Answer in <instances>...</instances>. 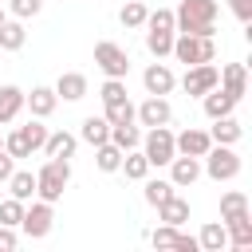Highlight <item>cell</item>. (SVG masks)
<instances>
[{
  "label": "cell",
  "mask_w": 252,
  "mask_h": 252,
  "mask_svg": "<svg viewBox=\"0 0 252 252\" xmlns=\"http://www.w3.org/2000/svg\"><path fill=\"white\" fill-rule=\"evenodd\" d=\"M24 130V138H28V146H32V154L35 150H43V142H47V126H43V118H32L28 126H20Z\"/></svg>",
  "instance_id": "cell-36"
},
{
  "label": "cell",
  "mask_w": 252,
  "mask_h": 252,
  "mask_svg": "<svg viewBox=\"0 0 252 252\" xmlns=\"http://www.w3.org/2000/svg\"><path fill=\"white\" fill-rule=\"evenodd\" d=\"M201 173H209L213 181H232L236 173H240V154L232 150V146H209L205 150V165H201Z\"/></svg>",
  "instance_id": "cell-4"
},
{
  "label": "cell",
  "mask_w": 252,
  "mask_h": 252,
  "mask_svg": "<svg viewBox=\"0 0 252 252\" xmlns=\"http://www.w3.org/2000/svg\"><path fill=\"white\" fill-rule=\"evenodd\" d=\"M158 220H161V224H173V228H181V224L189 220V201L173 193L169 201H161V205H158Z\"/></svg>",
  "instance_id": "cell-17"
},
{
  "label": "cell",
  "mask_w": 252,
  "mask_h": 252,
  "mask_svg": "<svg viewBox=\"0 0 252 252\" xmlns=\"http://www.w3.org/2000/svg\"><path fill=\"white\" fill-rule=\"evenodd\" d=\"M16 244H20V232L12 224H0V252H12Z\"/></svg>",
  "instance_id": "cell-40"
},
{
  "label": "cell",
  "mask_w": 252,
  "mask_h": 252,
  "mask_svg": "<svg viewBox=\"0 0 252 252\" xmlns=\"http://www.w3.org/2000/svg\"><path fill=\"white\" fill-rule=\"evenodd\" d=\"M24 94H28V91H20V87H12V83L0 87V126H8V122L20 118V110H24Z\"/></svg>",
  "instance_id": "cell-16"
},
{
  "label": "cell",
  "mask_w": 252,
  "mask_h": 252,
  "mask_svg": "<svg viewBox=\"0 0 252 252\" xmlns=\"http://www.w3.org/2000/svg\"><path fill=\"white\" fill-rule=\"evenodd\" d=\"M217 12H220L217 0H181L173 24L185 35H217Z\"/></svg>",
  "instance_id": "cell-1"
},
{
  "label": "cell",
  "mask_w": 252,
  "mask_h": 252,
  "mask_svg": "<svg viewBox=\"0 0 252 252\" xmlns=\"http://www.w3.org/2000/svg\"><path fill=\"white\" fill-rule=\"evenodd\" d=\"M228 8L240 24H252V0H228Z\"/></svg>",
  "instance_id": "cell-41"
},
{
  "label": "cell",
  "mask_w": 252,
  "mask_h": 252,
  "mask_svg": "<svg viewBox=\"0 0 252 252\" xmlns=\"http://www.w3.org/2000/svg\"><path fill=\"white\" fill-rule=\"evenodd\" d=\"M12 169H16V158H12L8 150H0V181H8V177H12Z\"/></svg>",
  "instance_id": "cell-42"
},
{
  "label": "cell",
  "mask_w": 252,
  "mask_h": 252,
  "mask_svg": "<svg viewBox=\"0 0 252 252\" xmlns=\"http://www.w3.org/2000/svg\"><path fill=\"white\" fill-rule=\"evenodd\" d=\"M236 217H248V197L240 189H228L220 197V220H236Z\"/></svg>",
  "instance_id": "cell-28"
},
{
  "label": "cell",
  "mask_w": 252,
  "mask_h": 252,
  "mask_svg": "<svg viewBox=\"0 0 252 252\" xmlns=\"http://www.w3.org/2000/svg\"><path fill=\"white\" fill-rule=\"evenodd\" d=\"M51 224H55V209H51V201H32V205H24V220H20V228H24V236H32V240H43L47 232H51Z\"/></svg>",
  "instance_id": "cell-7"
},
{
  "label": "cell",
  "mask_w": 252,
  "mask_h": 252,
  "mask_svg": "<svg viewBox=\"0 0 252 252\" xmlns=\"http://www.w3.org/2000/svg\"><path fill=\"white\" fill-rule=\"evenodd\" d=\"M94 165H98L102 173H118V165H122V150H118L114 142L94 146Z\"/></svg>",
  "instance_id": "cell-30"
},
{
  "label": "cell",
  "mask_w": 252,
  "mask_h": 252,
  "mask_svg": "<svg viewBox=\"0 0 252 252\" xmlns=\"http://www.w3.org/2000/svg\"><path fill=\"white\" fill-rule=\"evenodd\" d=\"M220 224L228 232V248H236V252L252 248V217H236V220H220Z\"/></svg>",
  "instance_id": "cell-18"
},
{
  "label": "cell",
  "mask_w": 252,
  "mask_h": 252,
  "mask_svg": "<svg viewBox=\"0 0 252 252\" xmlns=\"http://www.w3.org/2000/svg\"><path fill=\"white\" fill-rule=\"evenodd\" d=\"M28 43L24 20H0V51H20Z\"/></svg>",
  "instance_id": "cell-23"
},
{
  "label": "cell",
  "mask_w": 252,
  "mask_h": 252,
  "mask_svg": "<svg viewBox=\"0 0 252 252\" xmlns=\"http://www.w3.org/2000/svg\"><path fill=\"white\" fill-rule=\"evenodd\" d=\"M94 63H98V71H102L106 79H126V75H130V55H126V47H118V43H110V39H98V43H94Z\"/></svg>",
  "instance_id": "cell-5"
},
{
  "label": "cell",
  "mask_w": 252,
  "mask_h": 252,
  "mask_svg": "<svg viewBox=\"0 0 252 252\" xmlns=\"http://www.w3.org/2000/svg\"><path fill=\"white\" fill-rule=\"evenodd\" d=\"M146 47H150L154 59L169 55V51H173V32H150V28H146Z\"/></svg>",
  "instance_id": "cell-34"
},
{
  "label": "cell",
  "mask_w": 252,
  "mask_h": 252,
  "mask_svg": "<svg viewBox=\"0 0 252 252\" xmlns=\"http://www.w3.org/2000/svg\"><path fill=\"white\" fill-rule=\"evenodd\" d=\"M169 118H173V106L165 94H150L142 106H134V122L142 126H169Z\"/></svg>",
  "instance_id": "cell-8"
},
{
  "label": "cell",
  "mask_w": 252,
  "mask_h": 252,
  "mask_svg": "<svg viewBox=\"0 0 252 252\" xmlns=\"http://www.w3.org/2000/svg\"><path fill=\"white\" fill-rule=\"evenodd\" d=\"M177 63L193 67V63H213L217 55V43L213 35H185V32H173V51H169Z\"/></svg>",
  "instance_id": "cell-3"
},
{
  "label": "cell",
  "mask_w": 252,
  "mask_h": 252,
  "mask_svg": "<svg viewBox=\"0 0 252 252\" xmlns=\"http://www.w3.org/2000/svg\"><path fill=\"white\" fill-rule=\"evenodd\" d=\"M209 146H213L209 130H197V126H189V130L173 134V150H177V154H189V158H205V150H209Z\"/></svg>",
  "instance_id": "cell-11"
},
{
  "label": "cell",
  "mask_w": 252,
  "mask_h": 252,
  "mask_svg": "<svg viewBox=\"0 0 252 252\" xmlns=\"http://www.w3.org/2000/svg\"><path fill=\"white\" fill-rule=\"evenodd\" d=\"M146 28H150V32H177V24H173V12H169V8L146 12Z\"/></svg>",
  "instance_id": "cell-35"
},
{
  "label": "cell",
  "mask_w": 252,
  "mask_h": 252,
  "mask_svg": "<svg viewBox=\"0 0 252 252\" xmlns=\"http://www.w3.org/2000/svg\"><path fill=\"white\" fill-rule=\"evenodd\" d=\"M0 150H4V138H0Z\"/></svg>",
  "instance_id": "cell-43"
},
{
  "label": "cell",
  "mask_w": 252,
  "mask_h": 252,
  "mask_svg": "<svg viewBox=\"0 0 252 252\" xmlns=\"http://www.w3.org/2000/svg\"><path fill=\"white\" fill-rule=\"evenodd\" d=\"M201 102H205V114H209V118H224V114H232V110H236V98H232V94H224L220 87L205 91V94H201Z\"/></svg>",
  "instance_id": "cell-19"
},
{
  "label": "cell",
  "mask_w": 252,
  "mask_h": 252,
  "mask_svg": "<svg viewBox=\"0 0 252 252\" xmlns=\"http://www.w3.org/2000/svg\"><path fill=\"white\" fill-rule=\"evenodd\" d=\"M146 12H150V8H146L142 0H126L122 12H118V24H122V28H146Z\"/></svg>",
  "instance_id": "cell-31"
},
{
  "label": "cell",
  "mask_w": 252,
  "mask_h": 252,
  "mask_svg": "<svg viewBox=\"0 0 252 252\" xmlns=\"http://www.w3.org/2000/svg\"><path fill=\"white\" fill-rule=\"evenodd\" d=\"M0 20H4V12H0Z\"/></svg>",
  "instance_id": "cell-44"
},
{
  "label": "cell",
  "mask_w": 252,
  "mask_h": 252,
  "mask_svg": "<svg viewBox=\"0 0 252 252\" xmlns=\"http://www.w3.org/2000/svg\"><path fill=\"white\" fill-rule=\"evenodd\" d=\"M67 181H71V161H67V158H47V161L39 165V173H35V197H43V201L55 205V201L63 197Z\"/></svg>",
  "instance_id": "cell-2"
},
{
  "label": "cell",
  "mask_w": 252,
  "mask_h": 252,
  "mask_svg": "<svg viewBox=\"0 0 252 252\" xmlns=\"http://www.w3.org/2000/svg\"><path fill=\"white\" fill-rule=\"evenodd\" d=\"M118 169L126 173V181H146V177H150V161H146V154H142V150H126Z\"/></svg>",
  "instance_id": "cell-24"
},
{
  "label": "cell",
  "mask_w": 252,
  "mask_h": 252,
  "mask_svg": "<svg viewBox=\"0 0 252 252\" xmlns=\"http://www.w3.org/2000/svg\"><path fill=\"white\" fill-rule=\"evenodd\" d=\"M75 146H79V138L75 134H67V130H47V142H43V154L47 158H71L75 154Z\"/></svg>",
  "instance_id": "cell-22"
},
{
  "label": "cell",
  "mask_w": 252,
  "mask_h": 252,
  "mask_svg": "<svg viewBox=\"0 0 252 252\" xmlns=\"http://www.w3.org/2000/svg\"><path fill=\"white\" fill-rule=\"evenodd\" d=\"M102 118H106L110 126L134 122V102H130V98H114V102H102Z\"/></svg>",
  "instance_id": "cell-29"
},
{
  "label": "cell",
  "mask_w": 252,
  "mask_h": 252,
  "mask_svg": "<svg viewBox=\"0 0 252 252\" xmlns=\"http://www.w3.org/2000/svg\"><path fill=\"white\" fill-rule=\"evenodd\" d=\"M4 185H8V193L20 197V201H32V197H35V173H32V169H12V177H8Z\"/></svg>",
  "instance_id": "cell-25"
},
{
  "label": "cell",
  "mask_w": 252,
  "mask_h": 252,
  "mask_svg": "<svg viewBox=\"0 0 252 252\" xmlns=\"http://www.w3.org/2000/svg\"><path fill=\"white\" fill-rule=\"evenodd\" d=\"M98 98L102 102H114V98H126V79H106L98 87Z\"/></svg>",
  "instance_id": "cell-39"
},
{
  "label": "cell",
  "mask_w": 252,
  "mask_h": 252,
  "mask_svg": "<svg viewBox=\"0 0 252 252\" xmlns=\"http://www.w3.org/2000/svg\"><path fill=\"white\" fill-rule=\"evenodd\" d=\"M217 87L240 102V98L248 94V67H244V63H224V67L217 71Z\"/></svg>",
  "instance_id": "cell-9"
},
{
  "label": "cell",
  "mask_w": 252,
  "mask_h": 252,
  "mask_svg": "<svg viewBox=\"0 0 252 252\" xmlns=\"http://www.w3.org/2000/svg\"><path fill=\"white\" fill-rule=\"evenodd\" d=\"M181 87H185V94H197V98H201L205 91L217 87V67H213V63H193V67H185Z\"/></svg>",
  "instance_id": "cell-10"
},
{
  "label": "cell",
  "mask_w": 252,
  "mask_h": 252,
  "mask_svg": "<svg viewBox=\"0 0 252 252\" xmlns=\"http://www.w3.org/2000/svg\"><path fill=\"white\" fill-rule=\"evenodd\" d=\"M197 244H201V252H220V248H228V232H224V224H220V220H209V224L201 228Z\"/></svg>",
  "instance_id": "cell-26"
},
{
  "label": "cell",
  "mask_w": 252,
  "mask_h": 252,
  "mask_svg": "<svg viewBox=\"0 0 252 252\" xmlns=\"http://www.w3.org/2000/svg\"><path fill=\"white\" fill-rule=\"evenodd\" d=\"M55 94H59L63 102H79V98H87V75H79V71H63V75L55 79Z\"/></svg>",
  "instance_id": "cell-15"
},
{
  "label": "cell",
  "mask_w": 252,
  "mask_h": 252,
  "mask_svg": "<svg viewBox=\"0 0 252 252\" xmlns=\"http://www.w3.org/2000/svg\"><path fill=\"white\" fill-rule=\"evenodd\" d=\"M4 150H8L16 161H20V158H32V146H28V138H24V130H20V126L4 138Z\"/></svg>",
  "instance_id": "cell-37"
},
{
  "label": "cell",
  "mask_w": 252,
  "mask_h": 252,
  "mask_svg": "<svg viewBox=\"0 0 252 252\" xmlns=\"http://www.w3.org/2000/svg\"><path fill=\"white\" fill-rule=\"evenodd\" d=\"M240 122L232 118V114H224V118H213V130H209V138L217 142V146H236L240 142Z\"/></svg>",
  "instance_id": "cell-21"
},
{
  "label": "cell",
  "mask_w": 252,
  "mask_h": 252,
  "mask_svg": "<svg viewBox=\"0 0 252 252\" xmlns=\"http://www.w3.org/2000/svg\"><path fill=\"white\" fill-rule=\"evenodd\" d=\"M24 106L32 110V118H51V110L59 106L55 87H32V94H24Z\"/></svg>",
  "instance_id": "cell-14"
},
{
  "label": "cell",
  "mask_w": 252,
  "mask_h": 252,
  "mask_svg": "<svg viewBox=\"0 0 252 252\" xmlns=\"http://www.w3.org/2000/svg\"><path fill=\"white\" fill-rule=\"evenodd\" d=\"M173 71L165 67V63H150L146 71H142V87H146V94H169L173 91Z\"/></svg>",
  "instance_id": "cell-13"
},
{
  "label": "cell",
  "mask_w": 252,
  "mask_h": 252,
  "mask_svg": "<svg viewBox=\"0 0 252 252\" xmlns=\"http://www.w3.org/2000/svg\"><path fill=\"white\" fill-rule=\"evenodd\" d=\"M8 8H12L16 20H28V16H39L43 12V0H8Z\"/></svg>",
  "instance_id": "cell-38"
},
{
  "label": "cell",
  "mask_w": 252,
  "mask_h": 252,
  "mask_svg": "<svg viewBox=\"0 0 252 252\" xmlns=\"http://www.w3.org/2000/svg\"><path fill=\"white\" fill-rule=\"evenodd\" d=\"M24 205L28 201H20V197H4L0 201V224H12V228H20V220H24Z\"/></svg>",
  "instance_id": "cell-33"
},
{
  "label": "cell",
  "mask_w": 252,
  "mask_h": 252,
  "mask_svg": "<svg viewBox=\"0 0 252 252\" xmlns=\"http://www.w3.org/2000/svg\"><path fill=\"white\" fill-rule=\"evenodd\" d=\"M110 142L126 154V150H138L142 146V130L134 126V122H122V126H110Z\"/></svg>",
  "instance_id": "cell-27"
},
{
  "label": "cell",
  "mask_w": 252,
  "mask_h": 252,
  "mask_svg": "<svg viewBox=\"0 0 252 252\" xmlns=\"http://www.w3.org/2000/svg\"><path fill=\"white\" fill-rule=\"evenodd\" d=\"M79 138H83L87 146H102V142H110V122H106L102 114H87V118H83V130H79Z\"/></svg>",
  "instance_id": "cell-20"
},
{
  "label": "cell",
  "mask_w": 252,
  "mask_h": 252,
  "mask_svg": "<svg viewBox=\"0 0 252 252\" xmlns=\"http://www.w3.org/2000/svg\"><path fill=\"white\" fill-rule=\"evenodd\" d=\"M197 177H201V158H189V154H173V158H169V181H173L177 189L193 185Z\"/></svg>",
  "instance_id": "cell-12"
},
{
  "label": "cell",
  "mask_w": 252,
  "mask_h": 252,
  "mask_svg": "<svg viewBox=\"0 0 252 252\" xmlns=\"http://www.w3.org/2000/svg\"><path fill=\"white\" fill-rule=\"evenodd\" d=\"M138 150L146 154L150 165H169V158L177 154V150H173V130H169V126H150V134L142 138Z\"/></svg>",
  "instance_id": "cell-6"
},
{
  "label": "cell",
  "mask_w": 252,
  "mask_h": 252,
  "mask_svg": "<svg viewBox=\"0 0 252 252\" xmlns=\"http://www.w3.org/2000/svg\"><path fill=\"white\" fill-rule=\"evenodd\" d=\"M173 193H177V185H173V181H161V177H154V181H150V177H146V205H154V209H158V205H161V201H169Z\"/></svg>",
  "instance_id": "cell-32"
}]
</instances>
